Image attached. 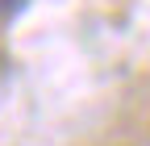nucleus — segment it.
<instances>
[{"instance_id":"1","label":"nucleus","mask_w":150,"mask_h":146,"mask_svg":"<svg viewBox=\"0 0 150 146\" xmlns=\"http://www.w3.org/2000/svg\"><path fill=\"white\" fill-rule=\"evenodd\" d=\"M25 4H29V0H0V25H8V21H13V17L21 13Z\"/></svg>"}]
</instances>
